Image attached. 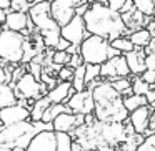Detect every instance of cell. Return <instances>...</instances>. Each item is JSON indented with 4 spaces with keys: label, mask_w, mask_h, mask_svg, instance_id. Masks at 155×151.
Instances as JSON below:
<instances>
[{
    "label": "cell",
    "mask_w": 155,
    "mask_h": 151,
    "mask_svg": "<svg viewBox=\"0 0 155 151\" xmlns=\"http://www.w3.org/2000/svg\"><path fill=\"white\" fill-rule=\"evenodd\" d=\"M95 100V118L104 123H122L128 120L130 111L124 105V96L114 88L110 80H95L88 83Z\"/></svg>",
    "instance_id": "cell-1"
},
{
    "label": "cell",
    "mask_w": 155,
    "mask_h": 151,
    "mask_svg": "<svg viewBox=\"0 0 155 151\" xmlns=\"http://www.w3.org/2000/svg\"><path fill=\"white\" fill-rule=\"evenodd\" d=\"M88 33L114 40L128 32V27L120 12L108 7L107 2H94L84 15Z\"/></svg>",
    "instance_id": "cell-2"
},
{
    "label": "cell",
    "mask_w": 155,
    "mask_h": 151,
    "mask_svg": "<svg viewBox=\"0 0 155 151\" xmlns=\"http://www.w3.org/2000/svg\"><path fill=\"white\" fill-rule=\"evenodd\" d=\"M28 15H30V20L34 24L35 30L44 37L45 47L55 50L62 38V27L52 15L50 2H37V4H34L28 10Z\"/></svg>",
    "instance_id": "cell-3"
},
{
    "label": "cell",
    "mask_w": 155,
    "mask_h": 151,
    "mask_svg": "<svg viewBox=\"0 0 155 151\" xmlns=\"http://www.w3.org/2000/svg\"><path fill=\"white\" fill-rule=\"evenodd\" d=\"M74 138L65 131L42 130L30 140L27 151H72Z\"/></svg>",
    "instance_id": "cell-4"
},
{
    "label": "cell",
    "mask_w": 155,
    "mask_h": 151,
    "mask_svg": "<svg viewBox=\"0 0 155 151\" xmlns=\"http://www.w3.org/2000/svg\"><path fill=\"white\" fill-rule=\"evenodd\" d=\"M80 55L85 63L90 65H102L112 57L120 55V52L115 50L110 45V40L98 35H88L80 43Z\"/></svg>",
    "instance_id": "cell-5"
},
{
    "label": "cell",
    "mask_w": 155,
    "mask_h": 151,
    "mask_svg": "<svg viewBox=\"0 0 155 151\" xmlns=\"http://www.w3.org/2000/svg\"><path fill=\"white\" fill-rule=\"evenodd\" d=\"M28 37L7 27L0 28V58L7 63L20 65L25 55V45Z\"/></svg>",
    "instance_id": "cell-6"
},
{
    "label": "cell",
    "mask_w": 155,
    "mask_h": 151,
    "mask_svg": "<svg viewBox=\"0 0 155 151\" xmlns=\"http://www.w3.org/2000/svg\"><path fill=\"white\" fill-rule=\"evenodd\" d=\"M14 88H15V93H17L18 100H38V98L45 96L48 93V90H50L44 81L35 78L30 71H27L14 85Z\"/></svg>",
    "instance_id": "cell-7"
},
{
    "label": "cell",
    "mask_w": 155,
    "mask_h": 151,
    "mask_svg": "<svg viewBox=\"0 0 155 151\" xmlns=\"http://www.w3.org/2000/svg\"><path fill=\"white\" fill-rule=\"evenodd\" d=\"M100 75L104 80H115V78H124V77H130L132 71L130 67L127 63V58L124 53L117 55V57L108 58L105 63H102V70Z\"/></svg>",
    "instance_id": "cell-8"
},
{
    "label": "cell",
    "mask_w": 155,
    "mask_h": 151,
    "mask_svg": "<svg viewBox=\"0 0 155 151\" xmlns=\"http://www.w3.org/2000/svg\"><path fill=\"white\" fill-rule=\"evenodd\" d=\"M68 108L72 113L77 115H90L95 111V100H94V93L90 88H85L82 91H75L70 96V100L67 101Z\"/></svg>",
    "instance_id": "cell-9"
},
{
    "label": "cell",
    "mask_w": 155,
    "mask_h": 151,
    "mask_svg": "<svg viewBox=\"0 0 155 151\" xmlns=\"http://www.w3.org/2000/svg\"><path fill=\"white\" fill-rule=\"evenodd\" d=\"M88 30H87V25H85V20L82 15H75L67 25L62 27V37L67 38L72 45H78L88 37Z\"/></svg>",
    "instance_id": "cell-10"
},
{
    "label": "cell",
    "mask_w": 155,
    "mask_h": 151,
    "mask_svg": "<svg viewBox=\"0 0 155 151\" xmlns=\"http://www.w3.org/2000/svg\"><path fill=\"white\" fill-rule=\"evenodd\" d=\"M4 27L15 32H20V33L27 35V37H30L35 30L28 12H17V10H10L7 14V20H5Z\"/></svg>",
    "instance_id": "cell-11"
},
{
    "label": "cell",
    "mask_w": 155,
    "mask_h": 151,
    "mask_svg": "<svg viewBox=\"0 0 155 151\" xmlns=\"http://www.w3.org/2000/svg\"><path fill=\"white\" fill-rule=\"evenodd\" d=\"M30 115H32L30 108L18 101V103L12 105V106H5L0 110V121H2L4 126H10V124L30 120Z\"/></svg>",
    "instance_id": "cell-12"
},
{
    "label": "cell",
    "mask_w": 155,
    "mask_h": 151,
    "mask_svg": "<svg viewBox=\"0 0 155 151\" xmlns=\"http://www.w3.org/2000/svg\"><path fill=\"white\" fill-rule=\"evenodd\" d=\"M54 130L55 131H65V133H72L75 128L85 124V115H77L72 113V111H65V113H60L54 121Z\"/></svg>",
    "instance_id": "cell-13"
},
{
    "label": "cell",
    "mask_w": 155,
    "mask_h": 151,
    "mask_svg": "<svg viewBox=\"0 0 155 151\" xmlns=\"http://www.w3.org/2000/svg\"><path fill=\"white\" fill-rule=\"evenodd\" d=\"M152 111H153V106L150 105H145V106L137 108L135 111H132L128 115V121L132 123V126L135 128L137 133H145V130L150 128V116H152Z\"/></svg>",
    "instance_id": "cell-14"
},
{
    "label": "cell",
    "mask_w": 155,
    "mask_h": 151,
    "mask_svg": "<svg viewBox=\"0 0 155 151\" xmlns=\"http://www.w3.org/2000/svg\"><path fill=\"white\" fill-rule=\"evenodd\" d=\"M125 58H127V63H128V67H130L132 75H142L147 70V63H145L147 52H145V48L135 47L132 52L125 53Z\"/></svg>",
    "instance_id": "cell-15"
},
{
    "label": "cell",
    "mask_w": 155,
    "mask_h": 151,
    "mask_svg": "<svg viewBox=\"0 0 155 151\" xmlns=\"http://www.w3.org/2000/svg\"><path fill=\"white\" fill-rule=\"evenodd\" d=\"M75 91L77 90L74 88L72 81H58L52 90H48L47 96L50 98L52 103H67Z\"/></svg>",
    "instance_id": "cell-16"
},
{
    "label": "cell",
    "mask_w": 155,
    "mask_h": 151,
    "mask_svg": "<svg viewBox=\"0 0 155 151\" xmlns=\"http://www.w3.org/2000/svg\"><path fill=\"white\" fill-rule=\"evenodd\" d=\"M50 10H52V15H54V18L58 22V25H60V27L67 25L68 22H70L72 18L75 17V15H77L75 8L62 7V5H58L57 2H52V4H50Z\"/></svg>",
    "instance_id": "cell-17"
},
{
    "label": "cell",
    "mask_w": 155,
    "mask_h": 151,
    "mask_svg": "<svg viewBox=\"0 0 155 151\" xmlns=\"http://www.w3.org/2000/svg\"><path fill=\"white\" fill-rule=\"evenodd\" d=\"M15 103H18V98H17V93H15L14 85L10 83L0 85V110L5 106H12Z\"/></svg>",
    "instance_id": "cell-18"
},
{
    "label": "cell",
    "mask_w": 155,
    "mask_h": 151,
    "mask_svg": "<svg viewBox=\"0 0 155 151\" xmlns=\"http://www.w3.org/2000/svg\"><path fill=\"white\" fill-rule=\"evenodd\" d=\"M130 40H132V43L135 45V47H138V48H145L148 43H150V40H152V32L148 30L147 27H143V28H138V30H134L130 35Z\"/></svg>",
    "instance_id": "cell-19"
},
{
    "label": "cell",
    "mask_w": 155,
    "mask_h": 151,
    "mask_svg": "<svg viewBox=\"0 0 155 151\" xmlns=\"http://www.w3.org/2000/svg\"><path fill=\"white\" fill-rule=\"evenodd\" d=\"M52 105L50 98L45 95V96L38 98V100H35L34 106H32V115H30V120L32 121H42V116H44V113L47 111V108Z\"/></svg>",
    "instance_id": "cell-20"
},
{
    "label": "cell",
    "mask_w": 155,
    "mask_h": 151,
    "mask_svg": "<svg viewBox=\"0 0 155 151\" xmlns=\"http://www.w3.org/2000/svg\"><path fill=\"white\" fill-rule=\"evenodd\" d=\"M124 105H125V108L132 113V111H135L137 108L148 105V98H147V95L132 93V95H128V96H124Z\"/></svg>",
    "instance_id": "cell-21"
},
{
    "label": "cell",
    "mask_w": 155,
    "mask_h": 151,
    "mask_svg": "<svg viewBox=\"0 0 155 151\" xmlns=\"http://www.w3.org/2000/svg\"><path fill=\"white\" fill-rule=\"evenodd\" d=\"M65 111H70V108H68L67 103H52L50 106L47 108V111L44 113L42 121H44V123H52L58 115L65 113Z\"/></svg>",
    "instance_id": "cell-22"
},
{
    "label": "cell",
    "mask_w": 155,
    "mask_h": 151,
    "mask_svg": "<svg viewBox=\"0 0 155 151\" xmlns=\"http://www.w3.org/2000/svg\"><path fill=\"white\" fill-rule=\"evenodd\" d=\"M85 73H87V63L80 65L75 68L74 71V78H72V85L77 91H82L87 88V81H85Z\"/></svg>",
    "instance_id": "cell-23"
},
{
    "label": "cell",
    "mask_w": 155,
    "mask_h": 151,
    "mask_svg": "<svg viewBox=\"0 0 155 151\" xmlns=\"http://www.w3.org/2000/svg\"><path fill=\"white\" fill-rule=\"evenodd\" d=\"M114 88L122 95V96H128V95L134 93V88H132V80L130 77H124V78H115L112 80Z\"/></svg>",
    "instance_id": "cell-24"
},
{
    "label": "cell",
    "mask_w": 155,
    "mask_h": 151,
    "mask_svg": "<svg viewBox=\"0 0 155 151\" xmlns=\"http://www.w3.org/2000/svg\"><path fill=\"white\" fill-rule=\"evenodd\" d=\"M110 45L115 48V50H118L120 53H128V52H132L135 48V45L132 43L130 37H125V35H122V37L118 38H114V40L110 42Z\"/></svg>",
    "instance_id": "cell-25"
},
{
    "label": "cell",
    "mask_w": 155,
    "mask_h": 151,
    "mask_svg": "<svg viewBox=\"0 0 155 151\" xmlns=\"http://www.w3.org/2000/svg\"><path fill=\"white\" fill-rule=\"evenodd\" d=\"M134 5L138 12L147 17H155V0H134Z\"/></svg>",
    "instance_id": "cell-26"
},
{
    "label": "cell",
    "mask_w": 155,
    "mask_h": 151,
    "mask_svg": "<svg viewBox=\"0 0 155 151\" xmlns=\"http://www.w3.org/2000/svg\"><path fill=\"white\" fill-rule=\"evenodd\" d=\"M132 88H134V93H137V95H147L152 90V85L147 83L140 75H134V78H132Z\"/></svg>",
    "instance_id": "cell-27"
},
{
    "label": "cell",
    "mask_w": 155,
    "mask_h": 151,
    "mask_svg": "<svg viewBox=\"0 0 155 151\" xmlns=\"http://www.w3.org/2000/svg\"><path fill=\"white\" fill-rule=\"evenodd\" d=\"M100 70H102V65H90V63H87V73H85L87 87H88V83H92V81L100 80V78H102Z\"/></svg>",
    "instance_id": "cell-28"
},
{
    "label": "cell",
    "mask_w": 155,
    "mask_h": 151,
    "mask_svg": "<svg viewBox=\"0 0 155 151\" xmlns=\"http://www.w3.org/2000/svg\"><path fill=\"white\" fill-rule=\"evenodd\" d=\"M70 58L72 55L67 50H54V55H52V61L57 65H62V67L70 63Z\"/></svg>",
    "instance_id": "cell-29"
},
{
    "label": "cell",
    "mask_w": 155,
    "mask_h": 151,
    "mask_svg": "<svg viewBox=\"0 0 155 151\" xmlns=\"http://www.w3.org/2000/svg\"><path fill=\"white\" fill-rule=\"evenodd\" d=\"M74 71H75V68L68 67V65L62 67L60 70H58V73H57L58 81H72V78H74Z\"/></svg>",
    "instance_id": "cell-30"
},
{
    "label": "cell",
    "mask_w": 155,
    "mask_h": 151,
    "mask_svg": "<svg viewBox=\"0 0 155 151\" xmlns=\"http://www.w3.org/2000/svg\"><path fill=\"white\" fill-rule=\"evenodd\" d=\"M27 68H28V71H30V73L34 75L35 78H38V80L42 78V71H44V65H42V63L32 60L30 63H27ZM40 81H42V80H40Z\"/></svg>",
    "instance_id": "cell-31"
},
{
    "label": "cell",
    "mask_w": 155,
    "mask_h": 151,
    "mask_svg": "<svg viewBox=\"0 0 155 151\" xmlns=\"http://www.w3.org/2000/svg\"><path fill=\"white\" fill-rule=\"evenodd\" d=\"M137 151H155V133L145 138V141L137 148Z\"/></svg>",
    "instance_id": "cell-32"
},
{
    "label": "cell",
    "mask_w": 155,
    "mask_h": 151,
    "mask_svg": "<svg viewBox=\"0 0 155 151\" xmlns=\"http://www.w3.org/2000/svg\"><path fill=\"white\" fill-rule=\"evenodd\" d=\"M32 5L28 4V0H12V8L10 10L17 12H28Z\"/></svg>",
    "instance_id": "cell-33"
},
{
    "label": "cell",
    "mask_w": 155,
    "mask_h": 151,
    "mask_svg": "<svg viewBox=\"0 0 155 151\" xmlns=\"http://www.w3.org/2000/svg\"><path fill=\"white\" fill-rule=\"evenodd\" d=\"M54 2H57L58 5H62V7H67V8H77L78 5L84 4L85 0H54Z\"/></svg>",
    "instance_id": "cell-34"
},
{
    "label": "cell",
    "mask_w": 155,
    "mask_h": 151,
    "mask_svg": "<svg viewBox=\"0 0 155 151\" xmlns=\"http://www.w3.org/2000/svg\"><path fill=\"white\" fill-rule=\"evenodd\" d=\"M105 2L108 4V7H110V8H114V10H117V12H122L128 0H105Z\"/></svg>",
    "instance_id": "cell-35"
},
{
    "label": "cell",
    "mask_w": 155,
    "mask_h": 151,
    "mask_svg": "<svg viewBox=\"0 0 155 151\" xmlns=\"http://www.w3.org/2000/svg\"><path fill=\"white\" fill-rule=\"evenodd\" d=\"M140 77L143 78V80L147 81V83H150L152 87L155 85V70H148V68H147V70H145L143 73L140 75Z\"/></svg>",
    "instance_id": "cell-36"
},
{
    "label": "cell",
    "mask_w": 155,
    "mask_h": 151,
    "mask_svg": "<svg viewBox=\"0 0 155 151\" xmlns=\"http://www.w3.org/2000/svg\"><path fill=\"white\" fill-rule=\"evenodd\" d=\"M84 63H85V61H84V58H82V55L80 53H74V55H72V58H70L68 67L77 68V67H80V65H84Z\"/></svg>",
    "instance_id": "cell-37"
},
{
    "label": "cell",
    "mask_w": 155,
    "mask_h": 151,
    "mask_svg": "<svg viewBox=\"0 0 155 151\" xmlns=\"http://www.w3.org/2000/svg\"><path fill=\"white\" fill-rule=\"evenodd\" d=\"M145 63H147L148 70H155V53H148L145 58Z\"/></svg>",
    "instance_id": "cell-38"
},
{
    "label": "cell",
    "mask_w": 155,
    "mask_h": 151,
    "mask_svg": "<svg viewBox=\"0 0 155 151\" xmlns=\"http://www.w3.org/2000/svg\"><path fill=\"white\" fill-rule=\"evenodd\" d=\"M70 42H68L67 40V38H64V37H62L60 38V42H58V45H57V48H55V50H67V48L68 47H70Z\"/></svg>",
    "instance_id": "cell-39"
},
{
    "label": "cell",
    "mask_w": 155,
    "mask_h": 151,
    "mask_svg": "<svg viewBox=\"0 0 155 151\" xmlns=\"http://www.w3.org/2000/svg\"><path fill=\"white\" fill-rule=\"evenodd\" d=\"M0 8H2V10L10 12V8H12V0H0Z\"/></svg>",
    "instance_id": "cell-40"
},
{
    "label": "cell",
    "mask_w": 155,
    "mask_h": 151,
    "mask_svg": "<svg viewBox=\"0 0 155 151\" xmlns=\"http://www.w3.org/2000/svg\"><path fill=\"white\" fill-rule=\"evenodd\" d=\"M145 52H147V55L148 53H155V35L152 37V40H150V43L145 47Z\"/></svg>",
    "instance_id": "cell-41"
},
{
    "label": "cell",
    "mask_w": 155,
    "mask_h": 151,
    "mask_svg": "<svg viewBox=\"0 0 155 151\" xmlns=\"http://www.w3.org/2000/svg\"><path fill=\"white\" fill-rule=\"evenodd\" d=\"M147 98H148V105H152L155 101V87H152V90L147 93Z\"/></svg>",
    "instance_id": "cell-42"
},
{
    "label": "cell",
    "mask_w": 155,
    "mask_h": 151,
    "mask_svg": "<svg viewBox=\"0 0 155 151\" xmlns=\"http://www.w3.org/2000/svg\"><path fill=\"white\" fill-rule=\"evenodd\" d=\"M7 14H8L7 10H2V8H0V25L5 24V20H7Z\"/></svg>",
    "instance_id": "cell-43"
},
{
    "label": "cell",
    "mask_w": 155,
    "mask_h": 151,
    "mask_svg": "<svg viewBox=\"0 0 155 151\" xmlns=\"http://www.w3.org/2000/svg\"><path fill=\"white\" fill-rule=\"evenodd\" d=\"M0 151H12V146H7V144H0Z\"/></svg>",
    "instance_id": "cell-44"
},
{
    "label": "cell",
    "mask_w": 155,
    "mask_h": 151,
    "mask_svg": "<svg viewBox=\"0 0 155 151\" xmlns=\"http://www.w3.org/2000/svg\"><path fill=\"white\" fill-rule=\"evenodd\" d=\"M12 151H27V148H24V146H14V148H12Z\"/></svg>",
    "instance_id": "cell-45"
},
{
    "label": "cell",
    "mask_w": 155,
    "mask_h": 151,
    "mask_svg": "<svg viewBox=\"0 0 155 151\" xmlns=\"http://www.w3.org/2000/svg\"><path fill=\"white\" fill-rule=\"evenodd\" d=\"M37 2H38V0H28V4H30V5H34V4H37Z\"/></svg>",
    "instance_id": "cell-46"
},
{
    "label": "cell",
    "mask_w": 155,
    "mask_h": 151,
    "mask_svg": "<svg viewBox=\"0 0 155 151\" xmlns=\"http://www.w3.org/2000/svg\"><path fill=\"white\" fill-rule=\"evenodd\" d=\"M90 4H94V2H105V0H88Z\"/></svg>",
    "instance_id": "cell-47"
},
{
    "label": "cell",
    "mask_w": 155,
    "mask_h": 151,
    "mask_svg": "<svg viewBox=\"0 0 155 151\" xmlns=\"http://www.w3.org/2000/svg\"><path fill=\"white\" fill-rule=\"evenodd\" d=\"M4 63H7V61H5L4 58H0V65H4Z\"/></svg>",
    "instance_id": "cell-48"
},
{
    "label": "cell",
    "mask_w": 155,
    "mask_h": 151,
    "mask_svg": "<svg viewBox=\"0 0 155 151\" xmlns=\"http://www.w3.org/2000/svg\"><path fill=\"white\" fill-rule=\"evenodd\" d=\"M38 2H50V4H52V2H54V0H38Z\"/></svg>",
    "instance_id": "cell-49"
},
{
    "label": "cell",
    "mask_w": 155,
    "mask_h": 151,
    "mask_svg": "<svg viewBox=\"0 0 155 151\" xmlns=\"http://www.w3.org/2000/svg\"><path fill=\"white\" fill-rule=\"evenodd\" d=\"M153 87H155V85H153Z\"/></svg>",
    "instance_id": "cell-50"
}]
</instances>
